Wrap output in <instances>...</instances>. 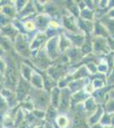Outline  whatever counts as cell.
<instances>
[{
  "mask_svg": "<svg viewBox=\"0 0 114 128\" xmlns=\"http://www.w3.org/2000/svg\"><path fill=\"white\" fill-rule=\"evenodd\" d=\"M24 26L25 28H26L27 31H33L35 29V28H36V24L34 23V22H31V20H29V22H26L24 23Z\"/></svg>",
  "mask_w": 114,
  "mask_h": 128,
  "instance_id": "cell-25",
  "label": "cell"
},
{
  "mask_svg": "<svg viewBox=\"0 0 114 128\" xmlns=\"http://www.w3.org/2000/svg\"><path fill=\"white\" fill-rule=\"evenodd\" d=\"M104 128H114L113 126H104Z\"/></svg>",
  "mask_w": 114,
  "mask_h": 128,
  "instance_id": "cell-31",
  "label": "cell"
},
{
  "mask_svg": "<svg viewBox=\"0 0 114 128\" xmlns=\"http://www.w3.org/2000/svg\"><path fill=\"white\" fill-rule=\"evenodd\" d=\"M108 16H110L111 18H113L114 19V8L113 9H111L108 12Z\"/></svg>",
  "mask_w": 114,
  "mask_h": 128,
  "instance_id": "cell-29",
  "label": "cell"
},
{
  "mask_svg": "<svg viewBox=\"0 0 114 128\" xmlns=\"http://www.w3.org/2000/svg\"><path fill=\"white\" fill-rule=\"evenodd\" d=\"M2 12H3V15H5V16L7 17H13V16L15 15V9H13L10 6L7 5L3 7V10H2Z\"/></svg>",
  "mask_w": 114,
  "mask_h": 128,
  "instance_id": "cell-24",
  "label": "cell"
},
{
  "mask_svg": "<svg viewBox=\"0 0 114 128\" xmlns=\"http://www.w3.org/2000/svg\"><path fill=\"white\" fill-rule=\"evenodd\" d=\"M50 96L47 94V92H43L36 94L35 98V107L40 111L44 110L45 108H49Z\"/></svg>",
  "mask_w": 114,
  "mask_h": 128,
  "instance_id": "cell-4",
  "label": "cell"
},
{
  "mask_svg": "<svg viewBox=\"0 0 114 128\" xmlns=\"http://www.w3.org/2000/svg\"><path fill=\"white\" fill-rule=\"evenodd\" d=\"M68 38H69L71 44H72L74 47H77V48L82 47V45L85 41V37L83 34H69Z\"/></svg>",
  "mask_w": 114,
  "mask_h": 128,
  "instance_id": "cell-13",
  "label": "cell"
},
{
  "mask_svg": "<svg viewBox=\"0 0 114 128\" xmlns=\"http://www.w3.org/2000/svg\"><path fill=\"white\" fill-rule=\"evenodd\" d=\"M61 92L58 87L53 88L49 92L50 96V102L51 106L54 107L55 108H58L60 105V100H61Z\"/></svg>",
  "mask_w": 114,
  "mask_h": 128,
  "instance_id": "cell-10",
  "label": "cell"
},
{
  "mask_svg": "<svg viewBox=\"0 0 114 128\" xmlns=\"http://www.w3.org/2000/svg\"><path fill=\"white\" fill-rule=\"evenodd\" d=\"M63 24L67 30L76 34L78 31V25L76 24L73 16H64L63 17Z\"/></svg>",
  "mask_w": 114,
  "mask_h": 128,
  "instance_id": "cell-12",
  "label": "cell"
},
{
  "mask_svg": "<svg viewBox=\"0 0 114 128\" xmlns=\"http://www.w3.org/2000/svg\"><path fill=\"white\" fill-rule=\"evenodd\" d=\"M31 84L32 86H33L34 87H36L38 90H41L43 87V79L41 75H39L38 74L33 73L32 75V79H31Z\"/></svg>",
  "mask_w": 114,
  "mask_h": 128,
  "instance_id": "cell-16",
  "label": "cell"
},
{
  "mask_svg": "<svg viewBox=\"0 0 114 128\" xmlns=\"http://www.w3.org/2000/svg\"><path fill=\"white\" fill-rule=\"evenodd\" d=\"M49 22L50 20L48 18V16H43V15H40L37 17V19L35 20V24L40 28L41 30H44L45 28H47V26L49 25Z\"/></svg>",
  "mask_w": 114,
  "mask_h": 128,
  "instance_id": "cell-18",
  "label": "cell"
},
{
  "mask_svg": "<svg viewBox=\"0 0 114 128\" xmlns=\"http://www.w3.org/2000/svg\"><path fill=\"white\" fill-rule=\"evenodd\" d=\"M105 110L106 113L111 114H114V99H108L105 104Z\"/></svg>",
  "mask_w": 114,
  "mask_h": 128,
  "instance_id": "cell-23",
  "label": "cell"
},
{
  "mask_svg": "<svg viewBox=\"0 0 114 128\" xmlns=\"http://www.w3.org/2000/svg\"><path fill=\"white\" fill-rule=\"evenodd\" d=\"M67 56L71 63L77 62H78V60H80L82 57H84V56L82 54V51H81V49L77 48V47H72V48L68 49Z\"/></svg>",
  "mask_w": 114,
  "mask_h": 128,
  "instance_id": "cell-7",
  "label": "cell"
},
{
  "mask_svg": "<svg viewBox=\"0 0 114 128\" xmlns=\"http://www.w3.org/2000/svg\"><path fill=\"white\" fill-rule=\"evenodd\" d=\"M81 51H82V54L84 56L89 55L91 51H93V40H86L85 38L84 44L81 47Z\"/></svg>",
  "mask_w": 114,
  "mask_h": 128,
  "instance_id": "cell-19",
  "label": "cell"
},
{
  "mask_svg": "<svg viewBox=\"0 0 114 128\" xmlns=\"http://www.w3.org/2000/svg\"><path fill=\"white\" fill-rule=\"evenodd\" d=\"M71 90L70 89L67 88H63V90H61V100H60V105H59V108L61 111H66L70 108V105H71Z\"/></svg>",
  "mask_w": 114,
  "mask_h": 128,
  "instance_id": "cell-5",
  "label": "cell"
},
{
  "mask_svg": "<svg viewBox=\"0 0 114 128\" xmlns=\"http://www.w3.org/2000/svg\"><path fill=\"white\" fill-rule=\"evenodd\" d=\"M105 114V111L103 110V108H101V106H99L98 109H97L95 112L91 114L90 117H89V120H88V123L89 125L91 126H94L96 125L98 122H100L101 118L103 117Z\"/></svg>",
  "mask_w": 114,
  "mask_h": 128,
  "instance_id": "cell-9",
  "label": "cell"
},
{
  "mask_svg": "<svg viewBox=\"0 0 114 128\" xmlns=\"http://www.w3.org/2000/svg\"><path fill=\"white\" fill-rule=\"evenodd\" d=\"M108 95L110 96V99H114V88L111 89V90L109 92Z\"/></svg>",
  "mask_w": 114,
  "mask_h": 128,
  "instance_id": "cell-28",
  "label": "cell"
},
{
  "mask_svg": "<svg viewBox=\"0 0 114 128\" xmlns=\"http://www.w3.org/2000/svg\"><path fill=\"white\" fill-rule=\"evenodd\" d=\"M55 122L59 128H67L69 126V120L64 115H59L56 119H55Z\"/></svg>",
  "mask_w": 114,
  "mask_h": 128,
  "instance_id": "cell-21",
  "label": "cell"
},
{
  "mask_svg": "<svg viewBox=\"0 0 114 128\" xmlns=\"http://www.w3.org/2000/svg\"><path fill=\"white\" fill-rule=\"evenodd\" d=\"M94 32L95 37H102V38H109V32L107 30V28L103 26V24L101 22H97L94 24Z\"/></svg>",
  "mask_w": 114,
  "mask_h": 128,
  "instance_id": "cell-8",
  "label": "cell"
},
{
  "mask_svg": "<svg viewBox=\"0 0 114 128\" xmlns=\"http://www.w3.org/2000/svg\"><path fill=\"white\" fill-rule=\"evenodd\" d=\"M60 46H59V40L58 37H52L49 38L46 44V53L50 60L57 59L58 54H59Z\"/></svg>",
  "mask_w": 114,
  "mask_h": 128,
  "instance_id": "cell-3",
  "label": "cell"
},
{
  "mask_svg": "<svg viewBox=\"0 0 114 128\" xmlns=\"http://www.w3.org/2000/svg\"><path fill=\"white\" fill-rule=\"evenodd\" d=\"M14 49L16 50V52L23 56L24 57H28L30 55L31 48L22 34L18 35L14 40Z\"/></svg>",
  "mask_w": 114,
  "mask_h": 128,
  "instance_id": "cell-2",
  "label": "cell"
},
{
  "mask_svg": "<svg viewBox=\"0 0 114 128\" xmlns=\"http://www.w3.org/2000/svg\"><path fill=\"white\" fill-rule=\"evenodd\" d=\"M80 15L81 17L84 20H92L93 17H94V13H93L92 10L90 9H84V10H80Z\"/></svg>",
  "mask_w": 114,
  "mask_h": 128,
  "instance_id": "cell-22",
  "label": "cell"
},
{
  "mask_svg": "<svg viewBox=\"0 0 114 128\" xmlns=\"http://www.w3.org/2000/svg\"><path fill=\"white\" fill-rule=\"evenodd\" d=\"M107 41H108V44H109L110 49L114 50V38L109 37V38H107Z\"/></svg>",
  "mask_w": 114,
  "mask_h": 128,
  "instance_id": "cell-27",
  "label": "cell"
},
{
  "mask_svg": "<svg viewBox=\"0 0 114 128\" xmlns=\"http://www.w3.org/2000/svg\"><path fill=\"white\" fill-rule=\"evenodd\" d=\"M32 71L31 69V68L29 66L26 65V64H22L21 65V74L23 79H25L27 81H30L32 79Z\"/></svg>",
  "mask_w": 114,
  "mask_h": 128,
  "instance_id": "cell-20",
  "label": "cell"
},
{
  "mask_svg": "<svg viewBox=\"0 0 114 128\" xmlns=\"http://www.w3.org/2000/svg\"><path fill=\"white\" fill-rule=\"evenodd\" d=\"M36 128H43V127H36Z\"/></svg>",
  "mask_w": 114,
  "mask_h": 128,
  "instance_id": "cell-32",
  "label": "cell"
},
{
  "mask_svg": "<svg viewBox=\"0 0 114 128\" xmlns=\"http://www.w3.org/2000/svg\"><path fill=\"white\" fill-rule=\"evenodd\" d=\"M78 26H80L81 29L84 30L87 34H90L91 32L94 31V25H92V23H91L90 20L79 19L78 20Z\"/></svg>",
  "mask_w": 114,
  "mask_h": 128,
  "instance_id": "cell-17",
  "label": "cell"
},
{
  "mask_svg": "<svg viewBox=\"0 0 114 128\" xmlns=\"http://www.w3.org/2000/svg\"><path fill=\"white\" fill-rule=\"evenodd\" d=\"M88 93L87 92H78L72 95L71 98V102H72V105H75L76 104H81V102H84V100H86L85 98H88Z\"/></svg>",
  "mask_w": 114,
  "mask_h": 128,
  "instance_id": "cell-14",
  "label": "cell"
},
{
  "mask_svg": "<svg viewBox=\"0 0 114 128\" xmlns=\"http://www.w3.org/2000/svg\"><path fill=\"white\" fill-rule=\"evenodd\" d=\"M108 83L109 86L114 88V69L111 72V74H110V77L108 79Z\"/></svg>",
  "mask_w": 114,
  "mask_h": 128,
  "instance_id": "cell-26",
  "label": "cell"
},
{
  "mask_svg": "<svg viewBox=\"0 0 114 128\" xmlns=\"http://www.w3.org/2000/svg\"><path fill=\"white\" fill-rule=\"evenodd\" d=\"M35 60V65L38 68H40L42 69L49 68L50 67V59L48 56L46 51L43 52V50L39 51V53L36 56Z\"/></svg>",
  "mask_w": 114,
  "mask_h": 128,
  "instance_id": "cell-6",
  "label": "cell"
},
{
  "mask_svg": "<svg viewBox=\"0 0 114 128\" xmlns=\"http://www.w3.org/2000/svg\"><path fill=\"white\" fill-rule=\"evenodd\" d=\"M47 36L43 34H38L34 38L33 41L32 43V45L30 46L31 50H38L43 46V44L46 42Z\"/></svg>",
  "mask_w": 114,
  "mask_h": 128,
  "instance_id": "cell-11",
  "label": "cell"
},
{
  "mask_svg": "<svg viewBox=\"0 0 114 128\" xmlns=\"http://www.w3.org/2000/svg\"><path fill=\"white\" fill-rule=\"evenodd\" d=\"M93 51L95 54H109L111 49L107 38L102 37H95L93 38Z\"/></svg>",
  "mask_w": 114,
  "mask_h": 128,
  "instance_id": "cell-1",
  "label": "cell"
},
{
  "mask_svg": "<svg viewBox=\"0 0 114 128\" xmlns=\"http://www.w3.org/2000/svg\"><path fill=\"white\" fill-rule=\"evenodd\" d=\"M44 126H45V128H54V126H52V125H51L50 123H49V122L45 124Z\"/></svg>",
  "mask_w": 114,
  "mask_h": 128,
  "instance_id": "cell-30",
  "label": "cell"
},
{
  "mask_svg": "<svg viewBox=\"0 0 114 128\" xmlns=\"http://www.w3.org/2000/svg\"><path fill=\"white\" fill-rule=\"evenodd\" d=\"M101 22L103 24V26L107 28L110 34H114V19L111 18L110 16H103V18L101 20Z\"/></svg>",
  "mask_w": 114,
  "mask_h": 128,
  "instance_id": "cell-15",
  "label": "cell"
}]
</instances>
